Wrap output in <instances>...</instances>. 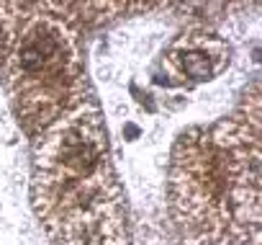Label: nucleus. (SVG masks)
Instances as JSON below:
<instances>
[{"instance_id":"nucleus-1","label":"nucleus","mask_w":262,"mask_h":245,"mask_svg":"<svg viewBox=\"0 0 262 245\" xmlns=\"http://www.w3.org/2000/svg\"><path fill=\"white\" fill-rule=\"evenodd\" d=\"M183 65H185V72L190 75V78H198V80H203V78H208L211 75V65H208V60L203 57V54H188L185 60H183Z\"/></svg>"}]
</instances>
